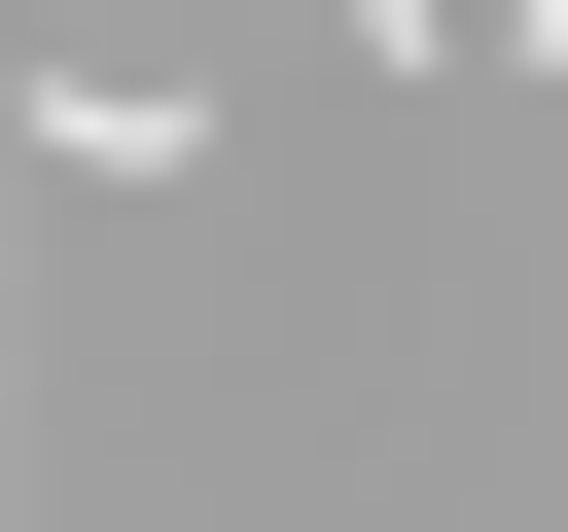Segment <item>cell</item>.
I'll list each match as a JSON object with an SVG mask.
<instances>
[{"label": "cell", "instance_id": "obj_1", "mask_svg": "<svg viewBox=\"0 0 568 532\" xmlns=\"http://www.w3.org/2000/svg\"><path fill=\"white\" fill-rule=\"evenodd\" d=\"M355 35H462V71H568V0H355Z\"/></svg>", "mask_w": 568, "mask_h": 532}]
</instances>
